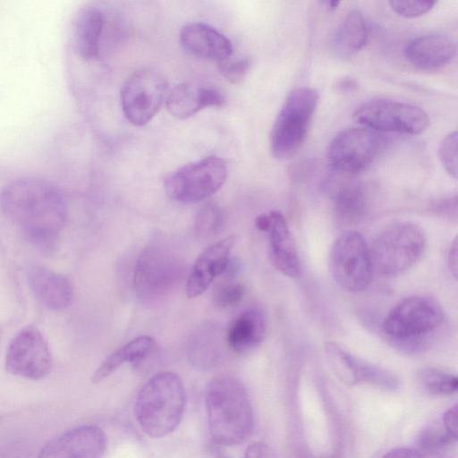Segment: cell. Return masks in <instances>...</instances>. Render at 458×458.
I'll use <instances>...</instances> for the list:
<instances>
[{
  "instance_id": "cell-1",
  "label": "cell",
  "mask_w": 458,
  "mask_h": 458,
  "mask_svg": "<svg viewBox=\"0 0 458 458\" xmlns=\"http://www.w3.org/2000/svg\"><path fill=\"white\" fill-rule=\"evenodd\" d=\"M0 208L36 247L44 251L55 247L67 207L63 192L55 183L36 176L13 180L0 192Z\"/></svg>"
},
{
  "instance_id": "cell-2",
  "label": "cell",
  "mask_w": 458,
  "mask_h": 458,
  "mask_svg": "<svg viewBox=\"0 0 458 458\" xmlns=\"http://www.w3.org/2000/svg\"><path fill=\"white\" fill-rule=\"evenodd\" d=\"M205 407L213 442L234 445L251 434V403L244 385L237 378L228 375L212 378L205 389Z\"/></svg>"
},
{
  "instance_id": "cell-3",
  "label": "cell",
  "mask_w": 458,
  "mask_h": 458,
  "mask_svg": "<svg viewBox=\"0 0 458 458\" xmlns=\"http://www.w3.org/2000/svg\"><path fill=\"white\" fill-rule=\"evenodd\" d=\"M186 403V390L181 377L170 371L161 372L140 388L134 403L135 419L147 436L163 437L178 427Z\"/></svg>"
},
{
  "instance_id": "cell-4",
  "label": "cell",
  "mask_w": 458,
  "mask_h": 458,
  "mask_svg": "<svg viewBox=\"0 0 458 458\" xmlns=\"http://www.w3.org/2000/svg\"><path fill=\"white\" fill-rule=\"evenodd\" d=\"M318 102V93L312 88L301 87L289 93L270 133V149L276 159H289L299 151Z\"/></svg>"
},
{
  "instance_id": "cell-5",
  "label": "cell",
  "mask_w": 458,
  "mask_h": 458,
  "mask_svg": "<svg viewBox=\"0 0 458 458\" xmlns=\"http://www.w3.org/2000/svg\"><path fill=\"white\" fill-rule=\"evenodd\" d=\"M425 246V233L419 225L407 221L389 225L369 249L373 269L386 276L403 274L420 259Z\"/></svg>"
},
{
  "instance_id": "cell-6",
  "label": "cell",
  "mask_w": 458,
  "mask_h": 458,
  "mask_svg": "<svg viewBox=\"0 0 458 458\" xmlns=\"http://www.w3.org/2000/svg\"><path fill=\"white\" fill-rule=\"evenodd\" d=\"M386 139L367 127L339 131L327 148V160L335 173L355 176L369 169L383 154Z\"/></svg>"
},
{
  "instance_id": "cell-7",
  "label": "cell",
  "mask_w": 458,
  "mask_h": 458,
  "mask_svg": "<svg viewBox=\"0 0 458 458\" xmlns=\"http://www.w3.org/2000/svg\"><path fill=\"white\" fill-rule=\"evenodd\" d=\"M183 275L182 260L168 247L152 243L140 255L134 270V288L139 297L153 302L169 294Z\"/></svg>"
},
{
  "instance_id": "cell-8",
  "label": "cell",
  "mask_w": 458,
  "mask_h": 458,
  "mask_svg": "<svg viewBox=\"0 0 458 458\" xmlns=\"http://www.w3.org/2000/svg\"><path fill=\"white\" fill-rule=\"evenodd\" d=\"M227 174V162L222 157L209 156L169 174L164 187L170 199L182 203H195L216 192Z\"/></svg>"
},
{
  "instance_id": "cell-9",
  "label": "cell",
  "mask_w": 458,
  "mask_h": 458,
  "mask_svg": "<svg viewBox=\"0 0 458 458\" xmlns=\"http://www.w3.org/2000/svg\"><path fill=\"white\" fill-rule=\"evenodd\" d=\"M329 269L335 281L345 290L360 293L368 288L373 273L370 250L356 231H347L334 242Z\"/></svg>"
},
{
  "instance_id": "cell-10",
  "label": "cell",
  "mask_w": 458,
  "mask_h": 458,
  "mask_svg": "<svg viewBox=\"0 0 458 458\" xmlns=\"http://www.w3.org/2000/svg\"><path fill=\"white\" fill-rule=\"evenodd\" d=\"M353 118L363 127L378 132L418 135L429 125V118L421 108L390 99H374L363 103L354 111Z\"/></svg>"
},
{
  "instance_id": "cell-11",
  "label": "cell",
  "mask_w": 458,
  "mask_h": 458,
  "mask_svg": "<svg viewBox=\"0 0 458 458\" xmlns=\"http://www.w3.org/2000/svg\"><path fill=\"white\" fill-rule=\"evenodd\" d=\"M444 317V310L435 299L415 295L396 304L382 327L391 338L408 341L433 332L442 324Z\"/></svg>"
},
{
  "instance_id": "cell-12",
  "label": "cell",
  "mask_w": 458,
  "mask_h": 458,
  "mask_svg": "<svg viewBox=\"0 0 458 458\" xmlns=\"http://www.w3.org/2000/svg\"><path fill=\"white\" fill-rule=\"evenodd\" d=\"M167 95V81L157 71L140 69L131 73L121 89L122 109L135 126L148 123L159 111Z\"/></svg>"
},
{
  "instance_id": "cell-13",
  "label": "cell",
  "mask_w": 458,
  "mask_h": 458,
  "mask_svg": "<svg viewBox=\"0 0 458 458\" xmlns=\"http://www.w3.org/2000/svg\"><path fill=\"white\" fill-rule=\"evenodd\" d=\"M5 369L20 377L38 380L51 370L48 345L37 327L28 325L11 340L5 355Z\"/></svg>"
},
{
  "instance_id": "cell-14",
  "label": "cell",
  "mask_w": 458,
  "mask_h": 458,
  "mask_svg": "<svg viewBox=\"0 0 458 458\" xmlns=\"http://www.w3.org/2000/svg\"><path fill=\"white\" fill-rule=\"evenodd\" d=\"M106 446L107 437L100 428L80 426L50 440L38 458H102Z\"/></svg>"
},
{
  "instance_id": "cell-15",
  "label": "cell",
  "mask_w": 458,
  "mask_h": 458,
  "mask_svg": "<svg viewBox=\"0 0 458 458\" xmlns=\"http://www.w3.org/2000/svg\"><path fill=\"white\" fill-rule=\"evenodd\" d=\"M235 242L236 236L230 235L202 251L194 262L186 281L185 292L189 298L202 294L216 276L226 271Z\"/></svg>"
},
{
  "instance_id": "cell-16",
  "label": "cell",
  "mask_w": 458,
  "mask_h": 458,
  "mask_svg": "<svg viewBox=\"0 0 458 458\" xmlns=\"http://www.w3.org/2000/svg\"><path fill=\"white\" fill-rule=\"evenodd\" d=\"M225 102L217 89L193 83L174 86L165 98L167 110L179 119H187L206 107L221 106Z\"/></svg>"
},
{
  "instance_id": "cell-17",
  "label": "cell",
  "mask_w": 458,
  "mask_h": 458,
  "mask_svg": "<svg viewBox=\"0 0 458 458\" xmlns=\"http://www.w3.org/2000/svg\"><path fill=\"white\" fill-rule=\"evenodd\" d=\"M182 46L191 55L221 63L229 59L233 46L229 38L202 22L189 23L180 33Z\"/></svg>"
},
{
  "instance_id": "cell-18",
  "label": "cell",
  "mask_w": 458,
  "mask_h": 458,
  "mask_svg": "<svg viewBox=\"0 0 458 458\" xmlns=\"http://www.w3.org/2000/svg\"><path fill=\"white\" fill-rule=\"evenodd\" d=\"M28 282L37 299L49 310H65L72 301L73 290L70 280L51 269L30 267Z\"/></svg>"
},
{
  "instance_id": "cell-19",
  "label": "cell",
  "mask_w": 458,
  "mask_h": 458,
  "mask_svg": "<svg viewBox=\"0 0 458 458\" xmlns=\"http://www.w3.org/2000/svg\"><path fill=\"white\" fill-rule=\"evenodd\" d=\"M455 43L444 34H427L411 39L404 49L405 57L414 66L433 70L448 64L455 55Z\"/></svg>"
},
{
  "instance_id": "cell-20",
  "label": "cell",
  "mask_w": 458,
  "mask_h": 458,
  "mask_svg": "<svg viewBox=\"0 0 458 458\" xmlns=\"http://www.w3.org/2000/svg\"><path fill=\"white\" fill-rule=\"evenodd\" d=\"M270 217L269 257L273 266L283 275L297 278L301 266L294 242L280 212L273 211Z\"/></svg>"
},
{
  "instance_id": "cell-21",
  "label": "cell",
  "mask_w": 458,
  "mask_h": 458,
  "mask_svg": "<svg viewBox=\"0 0 458 458\" xmlns=\"http://www.w3.org/2000/svg\"><path fill=\"white\" fill-rule=\"evenodd\" d=\"M266 334V318L258 308H250L240 313L230 323L225 340L236 353H246L258 347Z\"/></svg>"
},
{
  "instance_id": "cell-22",
  "label": "cell",
  "mask_w": 458,
  "mask_h": 458,
  "mask_svg": "<svg viewBox=\"0 0 458 458\" xmlns=\"http://www.w3.org/2000/svg\"><path fill=\"white\" fill-rule=\"evenodd\" d=\"M353 177L335 173L327 182L336 214L349 222L363 215L367 201L362 184Z\"/></svg>"
},
{
  "instance_id": "cell-23",
  "label": "cell",
  "mask_w": 458,
  "mask_h": 458,
  "mask_svg": "<svg viewBox=\"0 0 458 458\" xmlns=\"http://www.w3.org/2000/svg\"><path fill=\"white\" fill-rule=\"evenodd\" d=\"M103 26V13L96 6H85L76 14L72 41L76 53L81 58L93 60L98 57Z\"/></svg>"
},
{
  "instance_id": "cell-24",
  "label": "cell",
  "mask_w": 458,
  "mask_h": 458,
  "mask_svg": "<svg viewBox=\"0 0 458 458\" xmlns=\"http://www.w3.org/2000/svg\"><path fill=\"white\" fill-rule=\"evenodd\" d=\"M155 344L154 339L148 335L139 336L130 341L100 364L91 377L92 383L103 381L125 362L140 364L153 352Z\"/></svg>"
},
{
  "instance_id": "cell-25",
  "label": "cell",
  "mask_w": 458,
  "mask_h": 458,
  "mask_svg": "<svg viewBox=\"0 0 458 458\" xmlns=\"http://www.w3.org/2000/svg\"><path fill=\"white\" fill-rule=\"evenodd\" d=\"M368 27L359 10H351L344 17L333 38V49L340 57L359 52L368 40Z\"/></svg>"
},
{
  "instance_id": "cell-26",
  "label": "cell",
  "mask_w": 458,
  "mask_h": 458,
  "mask_svg": "<svg viewBox=\"0 0 458 458\" xmlns=\"http://www.w3.org/2000/svg\"><path fill=\"white\" fill-rule=\"evenodd\" d=\"M325 351L330 366L344 384L348 386L365 384L369 362L353 356L333 342L326 344Z\"/></svg>"
},
{
  "instance_id": "cell-27",
  "label": "cell",
  "mask_w": 458,
  "mask_h": 458,
  "mask_svg": "<svg viewBox=\"0 0 458 458\" xmlns=\"http://www.w3.org/2000/svg\"><path fill=\"white\" fill-rule=\"evenodd\" d=\"M456 441L443 425L434 423L421 430L417 450L423 458H452L455 454Z\"/></svg>"
},
{
  "instance_id": "cell-28",
  "label": "cell",
  "mask_w": 458,
  "mask_h": 458,
  "mask_svg": "<svg viewBox=\"0 0 458 458\" xmlns=\"http://www.w3.org/2000/svg\"><path fill=\"white\" fill-rule=\"evenodd\" d=\"M235 262L230 261L224 279L216 284L212 291V302L218 309H231L237 306L243 299L245 288L234 275L238 270Z\"/></svg>"
},
{
  "instance_id": "cell-29",
  "label": "cell",
  "mask_w": 458,
  "mask_h": 458,
  "mask_svg": "<svg viewBox=\"0 0 458 458\" xmlns=\"http://www.w3.org/2000/svg\"><path fill=\"white\" fill-rule=\"evenodd\" d=\"M417 379L422 390L432 395H450L458 388L456 376L436 368L423 369Z\"/></svg>"
},
{
  "instance_id": "cell-30",
  "label": "cell",
  "mask_w": 458,
  "mask_h": 458,
  "mask_svg": "<svg viewBox=\"0 0 458 458\" xmlns=\"http://www.w3.org/2000/svg\"><path fill=\"white\" fill-rule=\"evenodd\" d=\"M199 335L189 346V355L191 362L198 368L208 369L212 367L216 360L217 337L207 332Z\"/></svg>"
},
{
  "instance_id": "cell-31",
  "label": "cell",
  "mask_w": 458,
  "mask_h": 458,
  "mask_svg": "<svg viewBox=\"0 0 458 458\" xmlns=\"http://www.w3.org/2000/svg\"><path fill=\"white\" fill-rule=\"evenodd\" d=\"M222 220L223 216L219 207L213 202H208L199 210L196 216L195 232L200 236H209L218 230Z\"/></svg>"
},
{
  "instance_id": "cell-32",
  "label": "cell",
  "mask_w": 458,
  "mask_h": 458,
  "mask_svg": "<svg viewBox=\"0 0 458 458\" xmlns=\"http://www.w3.org/2000/svg\"><path fill=\"white\" fill-rule=\"evenodd\" d=\"M252 64V60L249 56L236 60H225L218 63V71L221 75L233 84H241Z\"/></svg>"
},
{
  "instance_id": "cell-33",
  "label": "cell",
  "mask_w": 458,
  "mask_h": 458,
  "mask_svg": "<svg viewBox=\"0 0 458 458\" xmlns=\"http://www.w3.org/2000/svg\"><path fill=\"white\" fill-rule=\"evenodd\" d=\"M439 157L445 170L450 176H457V132L447 134L439 146Z\"/></svg>"
},
{
  "instance_id": "cell-34",
  "label": "cell",
  "mask_w": 458,
  "mask_h": 458,
  "mask_svg": "<svg viewBox=\"0 0 458 458\" xmlns=\"http://www.w3.org/2000/svg\"><path fill=\"white\" fill-rule=\"evenodd\" d=\"M436 1H390L391 8L405 18H416L429 12Z\"/></svg>"
},
{
  "instance_id": "cell-35",
  "label": "cell",
  "mask_w": 458,
  "mask_h": 458,
  "mask_svg": "<svg viewBox=\"0 0 458 458\" xmlns=\"http://www.w3.org/2000/svg\"><path fill=\"white\" fill-rule=\"evenodd\" d=\"M243 458H276V455L267 443L259 441L246 448Z\"/></svg>"
},
{
  "instance_id": "cell-36",
  "label": "cell",
  "mask_w": 458,
  "mask_h": 458,
  "mask_svg": "<svg viewBox=\"0 0 458 458\" xmlns=\"http://www.w3.org/2000/svg\"><path fill=\"white\" fill-rule=\"evenodd\" d=\"M445 430L457 438V406L448 409L443 416V424Z\"/></svg>"
},
{
  "instance_id": "cell-37",
  "label": "cell",
  "mask_w": 458,
  "mask_h": 458,
  "mask_svg": "<svg viewBox=\"0 0 458 458\" xmlns=\"http://www.w3.org/2000/svg\"><path fill=\"white\" fill-rule=\"evenodd\" d=\"M202 458H233L224 445L213 442L205 446Z\"/></svg>"
},
{
  "instance_id": "cell-38",
  "label": "cell",
  "mask_w": 458,
  "mask_h": 458,
  "mask_svg": "<svg viewBox=\"0 0 458 458\" xmlns=\"http://www.w3.org/2000/svg\"><path fill=\"white\" fill-rule=\"evenodd\" d=\"M382 458H423V456L415 448L399 447L391 450Z\"/></svg>"
},
{
  "instance_id": "cell-39",
  "label": "cell",
  "mask_w": 458,
  "mask_h": 458,
  "mask_svg": "<svg viewBox=\"0 0 458 458\" xmlns=\"http://www.w3.org/2000/svg\"><path fill=\"white\" fill-rule=\"evenodd\" d=\"M458 250H457V241L456 239L454 240L453 243L450 246L449 252H448V263L449 267L451 270V273L454 276V278L457 277V270H458Z\"/></svg>"
},
{
  "instance_id": "cell-40",
  "label": "cell",
  "mask_w": 458,
  "mask_h": 458,
  "mask_svg": "<svg viewBox=\"0 0 458 458\" xmlns=\"http://www.w3.org/2000/svg\"><path fill=\"white\" fill-rule=\"evenodd\" d=\"M255 226L262 232H268L270 227L269 215H260L255 220Z\"/></svg>"
},
{
  "instance_id": "cell-41",
  "label": "cell",
  "mask_w": 458,
  "mask_h": 458,
  "mask_svg": "<svg viewBox=\"0 0 458 458\" xmlns=\"http://www.w3.org/2000/svg\"><path fill=\"white\" fill-rule=\"evenodd\" d=\"M356 86H357V84H356L355 81L352 80V78H343L342 80H340V81L337 84V88L343 91L344 90V91H347V90L352 91Z\"/></svg>"
},
{
  "instance_id": "cell-42",
  "label": "cell",
  "mask_w": 458,
  "mask_h": 458,
  "mask_svg": "<svg viewBox=\"0 0 458 458\" xmlns=\"http://www.w3.org/2000/svg\"><path fill=\"white\" fill-rule=\"evenodd\" d=\"M322 5H324L327 9L329 11H335L337 6L339 5L340 2L338 1H324L320 3Z\"/></svg>"
}]
</instances>
